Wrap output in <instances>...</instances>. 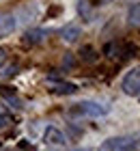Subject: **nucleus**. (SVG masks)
<instances>
[{"label": "nucleus", "mask_w": 140, "mask_h": 151, "mask_svg": "<svg viewBox=\"0 0 140 151\" xmlns=\"http://www.w3.org/2000/svg\"><path fill=\"white\" fill-rule=\"evenodd\" d=\"M121 88L129 97H140V65L131 67V69L125 73V78L121 82Z\"/></svg>", "instance_id": "nucleus-3"}, {"label": "nucleus", "mask_w": 140, "mask_h": 151, "mask_svg": "<svg viewBox=\"0 0 140 151\" xmlns=\"http://www.w3.org/2000/svg\"><path fill=\"white\" fill-rule=\"evenodd\" d=\"M60 13V6H52L50 11H47V17H52V15H58Z\"/></svg>", "instance_id": "nucleus-14"}, {"label": "nucleus", "mask_w": 140, "mask_h": 151, "mask_svg": "<svg viewBox=\"0 0 140 151\" xmlns=\"http://www.w3.org/2000/svg\"><path fill=\"white\" fill-rule=\"evenodd\" d=\"M99 151H140V132L112 136V138L103 140Z\"/></svg>", "instance_id": "nucleus-1"}, {"label": "nucleus", "mask_w": 140, "mask_h": 151, "mask_svg": "<svg viewBox=\"0 0 140 151\" xmlns=\"http://www.w3.org/2000/svg\"><path fill=\"white\" fill-rule=\"evenodd\" d=\"M45 35H47V30H43V28L28 30L26 35H24V39H22V43L24 45H37V43H41V41L45 39Z\"/></svg>", "instance_id": "nucleus-8"}, {"label": "nucleus", "mask_w": 140, "mask_h": 151, "mask_svg": "<svg viewBox=\"0 0 140 151\" xmlns=\"http://www.w3.org/2000/svg\"><path fill=\"white\" fill-rule=\"evenodd\" d=\"M80 58L84 60V63H95V60H97V52L90 45H84L80 50Z\"/></svg>", "instance_id": "nucleus-11"}, {"label": "nucleus", "mask_w": 140, "mask_h": 151, "mask_svg": "<svg viewBox=\"0 0 140 151\" xmlns=\"http://www.w3.org/2000/svg\"><path fill=\"white\" fill-rule=\"evenodd\" d=\"M52 93L54 95H73V93H78V86L73 82H58V84H54Z\"/></svg>", "instance_id": "nucleus-9"}, {"label": "nucleus", "mask_w": 140, "mask_h": 151, "mask_svg": "<svg viewBox=\"0 0 140 151\" xmlns=\"http://www.w3.org/2000/svg\"><path fill=\"white\" fill-rule=\"evenodd\" d=\"M110 112L108 106L99 104V101H80V104H73L69 108V116H106Z\"/></svg>", "instance_id": "nucleus-2"}, {"label": "nucleus", "mask_w": 140, "mask_h": 151, "mask_svg": "<svg viewBox=\"0 0 140 151\" xmlns=\"http://www.w3.org/2000/svg\"><path fill=\"white\" fill-rule=\"evenodd\" d=\"M127 24L134 26V28H140V2L131 4L127 9Z\"/></svg>", "instance_id": "nucleus-10"}, {"label": "nucleus", "mask_w": 140, "mask_h": 151, "mask_svg": "<svg viewBox=\"0 0 140 151\" xmlns=\"http://www.w3.org/2000/svg\"><path fill=\"white\" fill-rule=\"evenodd\" d=\"M11 125H13V116L6 114V112H2V114H0V132L6 129V127H11Z\"/></svg>", "instance_id": "nucleus-12"}, {"label": "nucleus", "mask_w": 140, "mask_h": 151, "mask_svg": "<svg viewBox=\"0 0 140 151\" xmlns=\"http://www.w3.org/2000/svg\"><path fill=\"white\" fill-rule=\"evenodd\" d=\"M80 35H82V30H80V26H75V24H67V26L60 28V39L65 41V43H75V41L80 39Z\"/></svg>", "instance_id": "nucleus-7"}, {"label": "nucleus", "mask_w": 140, "mask_h": 151, "mask_svg": "<svg viewBox=\"0 0 140 151\" xmlns=\"http://www.w3.org/2000/svg\"><path fill=\"white\" fill-rule=\"evenodd\" d=\"M15 15H11V13H0V39L9 37L13 30H15Z\"/></svg>", "instance_id": "nucleus-6"}, {"label": "nucleus", "mask_w": 140, "mask_h": 151, "mask_svg": "<svg viewBox=\"0 0 140 151\" xmlns=\"http://www.w3.org/2000/svg\"><path fill=\"white\" fill-rule=\"evenodd\" d=\"M112 0H78V15L84 19V22H93L97 9L110 4Z\"/></svg>", "instance_id": "nucleus-4"}, {"label": "nucleus", "mask_w": 140, "mask_h": 151, "mask_svg": "<svg viewBox=\"0 0 140 151\" xmlns=\"http://www.w3.org/2000/svg\"><path fill=\"white\" fill-rule=\"evenodd\" d=\"M6 63V50H4V47H0V67H2Z\"/></svg>", "instance_id": "nucleus-13"}, {"label": "nucleus", "mask_w": 140, "mask_h": 151, "mask_svg": "<svg viewBox=\"0 0 140 151\" xmlns=\"http://www.w3.org/2000/svg\"><path fill=\"white\" fill-rule=\"evenodd\" d=\"M43 142L45 145H52V147H65L67 145V136L62 134L58 127L50 125L45 129V134H43Z\"/></svg>", "instance_id": "nucleus-5"}]
</instances>
